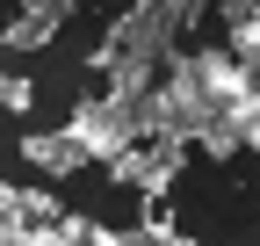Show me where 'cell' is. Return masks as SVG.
<instances>
[{"label": "cell", "instance_id": "ba28073f", "mask_svg": "<svg viewBox=\"0 0 260 246\" xmlns=\"http://www.w3.org/2000/svg\"><path fill=\"white\" fill-rule=\"evenodd\" d=\"M123 246H195V239H188V232H174L167 203H145V225H138V232H123Z\"/></svg>", "mask_w": 260, "mask_h": 246}, {"label": "cell", "instance_id": "6da1fadb", "mask_svg": "<svg viewBox=\"0 0 260 246\" xmlns=\"http://www.w3.org/2000/svg\"><path fill=\"white\" fill-rule=\"evenodd\" d=\"M195 0H138V8H123L116 22H109V37L94 44V58H87V73H109L116 58L123 66H152L159 73V58L174 51V29H195Z\"/></svg>", "mask_w": 260, "mask_h": 246}, {"label": "cell", "instance_id": "5bb4252c", "mask_svg": "<svg viewBox=\"0 0 260 246\" xmlns=\"http://www.w3.org/2000/svg\"><path fill=\"white\" fill-rule=\"evenodd\" d=\"M0 87H8V73H0Z\"/></svg>", "mask_w": 260, "mask_h": 246}, {"label": "cell", "instance_id": "5b68a950", "mask_svg": "<svg viewBox=\"0 0 260 246\" xmlns=\"http://www.w3.org/2000/svg\"><path fill=\"white\" fill-rule=\"evenodd\" d=\"M73 15V0H37V8H15L8 22H0V44L8 51H44L58 37V22Z\"/></svg>", "mask_w": 260, "mask_h": 246}, {"label": "cell", "instance_id": "7c38bea8", "mask_svg": "<svg viewBox=\"0 0 260 246\" xmlns=\"http://www.w3.org/2000/svg\"><path fill=\"white\" fill-rule=\"evenodd\" d=\"M80 246H123V232H109V225H87V239Z\"/></svg>", "mask_w": 260, "mask_h": 246}, {"label": "cell", "instance_id": "8fae6325", "mask_svg": "<svg viewBox=\"0 0 260 246\" xmlns=\"http://www.w3.org/2000/svg\"><path fill=\"white\" fill-rule=\"evenodd\" d=\"M0 109H8V116H29V109H37V80L8 73V87H0Z\"/></svg>", "mask_w": 260, "mask_h": 246}, {"label": "cell", "instance_id": "7a4b0ae2", "mask_svg": "<svg viewBox=\"0 0 260 246\" xmlns=\"http://www.w3.org/2000/svg\"><path fill=\"white\" fill-rule=\"evenodd\" d=\"M181 167H188V145H181V138H159V145H130V152H116L102 174L116 181V189H138L145 203H167V189H174Z\"/></svg>", "mask_w": 260, "mask_h": 246}, {"label": "cell", "instance_id": "30bf717a", "mask_svg": "<svg viewBox=\"0 0 260 246\" xmlns=\"http://www.w3.org/2000/svg\"><path fill=\"white\" fill-rule=\"evenodd\" d=\"M195 145H203L210 160H232V152H246V145H239V131H232V123H224V116H210V131L195 138Z\"/></svg>", "mask_w": 260, "mask_h": 246}, {"label": "cell", "instance_id": "8992f818", "mask_svg": "<svg viewBox=\"0 0 260 246\" xmlns=\"http://www.w3.org/2000/svg\"><path fill=\"white\" fill-rule=\"evenodd\" d=\"M15 152H22L29 167H44V174H73V167H87V152H80L73 138H65V131H29Z\"/></svg>", "mask_w": 260, "mask_h": 246}, {"label": "cell", "instance_id": "4fadbf2b", "mask_svg": "<svg viewBox=\"0 0 260 246\" xmlns=\"http://www.w3.org/2000/svg\"><path fill=\"white\" fill-rule=\"evenodd\" d=\"M0 246H22V225H0Z\"/></svg>", "mask_w": 260, "mask_h": 246}, {"label": "cell", "instance_id": "277c9868", "mask_svg": "<svg viewBox=\"0 0 260 246\" xmlns=\"http://www.w3.org/2000/svg\"><path fill=\"white\" fill-rule=\"evenodd\" d=\"M65 138H73V145L87 152V167H109L116 152H130V131H123V116H109V109H102V95L73 102V116H65Z\"/></svg>", "mask_w": 260, "mask_h": 246}, {"label": "cell", "instance_id": "52a82bcc", "mask_svg": "<svg viewBox=\"0 0 260 246\" xmlns=\"http://www.w3.org/2000/svg\"><path fill=\"white\" fill-rule=\"evenodd\" d=\"M224 29H232V44H224V58L253 73V58H260V15H253V0H232V8H224Z\"/></svg>", "mask_w": 260, "mask_h": 246}, {"label": "cell", "instance_id": "3957f363", "mask_svg": "<svg viewBox=\"0 0 260 246\" xmlns=\"http://www.w3.org/2000/svg\"><path fill=\"white\" fill-rule=\"evenodd\" d=\"M188 58V80L203 87V102L224 116V109H246V102H260V87H253V73L246 66H232L224 51H181Z\"/></svg>", "mask_w": 260, "mask_h": 246}, {"label": "cell", "instance_id": "9c48e42d", "mask_svg": "<svg viewBox=\"0 0 260 246\" xmlns=\"http://www.w3.org/2000/svg\"><path fill=\"white\" fill-rule=\"evenodd\" d=\"M58 218H65L58 189H22V225H58Z\"/></svg>", "mask_w": 260, "mask_h": 246}]
</instances>
